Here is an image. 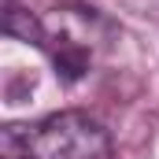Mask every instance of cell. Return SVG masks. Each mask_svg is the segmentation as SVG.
Listing matches in <instances>:
<instances>
[{
    "mask_svg": "<svg viewBox=\"0 0 159 159\" xmlns=\"http://www.w3.org/2000/svg\"><path fill=\"white\" fill-rule=\"evenodd\" d=\"M4 148L15 159H111V133L85 111H59L34 126H7Z\"/></svg>",
    "mask_w": 159,
    "mask_h": 159,
    "instance_id": "cell-1",
    "label": "cell"
},
{
    "mask_svg": "<svg viewBox=\"0 0 159 159\" xmlns=\"http://www.w3.org/2000/svg\"><path fill=\"white\" fill-rule=\"evenodd\" d=\"M48 52H52V63H56V74L59 81H67V85H74V81L85 78V70H89V44L78 41L74 34H48V44H44Z\"/></svg>",
    "mask_w": 159,
    "mask_h": 159,
    "instance_id": "cell-2",
    "label": "cell"
},
{
    "mask_svg": "<svg viewBox=\"0 0 159 159\" xmlns=\"http://www.w3.org/2000/svg\"><path fill=\"white\" fill-rule=\"evenodd\" d=\"M4 34L15 41H26V44H37L44 48L48 44V30L37 15H30L26 7H19L15 0H4Z\"/></svg>",
    "mask_w": 159,
    "mask_h": 159,
    "instance_id": "cell-3",
    "label": "cell"
}]
</instances>
